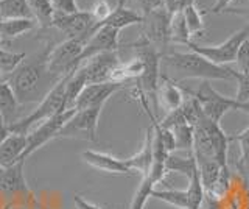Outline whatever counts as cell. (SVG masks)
I'll use <instances>...</instances> for the list:
<instances>
[{
    "instance_id": "2",
    "label": "cell",
    "mask_w": 249,
    "mask_h": 209,
    "mask_svg": "<svg viewBox=\"0 0 249 209\" xmlns=\"http://www.w3.org/2000/svg\"><path fill=\"white\" fill-rule=\"evenodd\" d=\"M163 75L173 81L179 83L187 78H199V80H235L237 71H232L228 66H218L207 58L201 57L196 52L182 53V52H170L162 55Z\"/></svg>"
},
{
    "instance_id": "18",
    "label": "cell",
    "mask_w": 249,
    "mask_h": 209,
    "mask_svg": "<svg viewBox=\"0 0 249 209\" xmlns=\"http://www.w3.org/2000/svg\"><path fill=\"white\" fill-rule=\"evenodd\" d=\"M27 145V136L10 134L0 144V169H6L19 162Z\"/></svg>"
},
{
    "instance_id": "23",
    "label": "cell",
    "mask_w": 249,
    "mask_h": 209,
    "mask_svg": "<svg viewBox=\"0 0 249 209\" xmlns=\"http://www.w3.org/2000/svg\"><path fill=\"white\" fill-rule=\"evenodd\" d=\"M11 19H35L27 0H0V20Z\"/></svg>"
},
{
    "instance_id": "10",
    "label": "cell",
    "mask_w": 249,
    "mask_h": 209,
    "mask_svg": "<svg viewBox=\"0 0 249 209\" xmlns=\"http://www.w3.org/2000/svg\"><path fill=\"white\" fill-rule=\"evenodd\" d=\"M95 25H97V22L92 19L89 10L88 11L80 10L73 14L54 11L52 22H50V27L56 28L58 32L66 35L67 39L84 36V35H92L95 32Z\"/></svg>"
},
{
    "instance_id": "1",
    "label": "cell",
    "mask_w": 249,
    "mask_h": 209,
    "mask_svg": "<svg viewBox=\"0 0 249 209\" xmlns=\"http://www.w3.org/2000/svg\"><path fill=\"white\" fill-rule=\"evenodd\" d=\"M50 49L52 45H47L33 57H27L8 76L6 81L10 83L20 105L41 103L59 81L47 66Z\"/></svg>"
},
{
    "instance_id": "47",
    "label": "cell",
    "mask_w": 249,
    "mask_h": 209,
    "mask_svg": "<svg viewBox=\"0 0 249 209\" xmlns=\"http://www.w3.org/2000/svg\"><path fill=\"white\" fill-rule=\"evenodd\" d=\"M10 134H11L10 130H8V127L5 125V123H0V144H2Z\"/></svg>"
},
{
    "instance_id": "41",
    "label": "cell",
    "mask_w": 249,
    "mask_h": 209,
    "mask_svg": "<svg viewBox=\"0 0 249 209\" xmlns=\"http://www.w3.org/2000/svg\"><path fill=\"white\" fill-rule=\"evenodd\" d=\"M231 141H237L241 150V158L249 156V127L245 128L243 131H240L235 136L231 137Z\"/></svg>"
},
{
    "instance_id": "7",
    "label": "cell",
    "mask_w": 249,
    "mask_h": 209,
    "mask_svg": "<svg viewBox=\"0 0 249 209\" xmlns=\"http://www.w3.org/2000/svg\"><path fill=\"white\" fill-rule=\"evenodd\" d=\"M75 111L76 110L62 111V113L54 115V117L45 120L42 123H39L37 127H35L33 130H31L30 133L27 134V145H25V150H23L19 161L25 162L30 154H33L36 150L41 149V147H44L45 144H49L50 141H53V139H56L61 128L66 125V122L72 117Z\"/></svg>"
},
{
    "instance_id": "33",
    "label": "cell",
    "mask_w": 249,
    "mask_h": 209,
    "mask_svg": "<svg viewBox=\"0 0 249 209\" xmlns=\"http://www.w3.org/2000/svg\"><path fill=\"white\" fill-rule=\"evenodd\" d=\"M187 97H189V98L184 100V103L181 106V113L184 115L185 122L189 123V125L195 127L202 117H204V111H202L199 102L193 95L187 94Z\"/></svg>"
},
{
    "instance_id": "12",
    "label": "cell",
    "mask_w": 249,
    "mask_h": 209,
    "mask_svg": "<svg viewBox=\"0 0 249 209\" xmlns=\"http://www.w3.org/2000/svg\"><path fill=\"white\" fill-rule=\"evenodd\" d=\"M122 63L117 52H105L89 58L81 64L83 71L86 74L88 84L106 83L111 78V74L114 69Z\"/></svg>"
},
{
    "instance_id": "34",
    "label": "cell",
    "mask_w": 249,
    "mask_h": 209,
    "mask_svg": "<svg viewBox=\"0 0 249 209\" xmlns=\"http://www.w3.org/2000/svg\"><path fill=\"white\" fill-rule=\"evenodd\" d=\"M231 189H232V173L229 172V167L224 166L221 167L220 175H218L215 184L212 186V189H210V193L223 200L229 195Z\"/></svg>"
},
{
    "instance_id": "15",
    "label": "cell",
    "mask_w": 249,
    "mask_h": 209,
    "mask_svg": "<svg viewBox=\"0 0 249 209\" xmlns=\"http://www.w3.org/2000/svg\"><path fill=\"white\" fill-rule=\"evenodd\" d=\"M81 158L86 164H89L90 167L101 170L106 173H114V175H128L132 173L129 167L126 166V161L119 159L107 154L103 152H95V150H86L81 153Z\"/></svg>"
},
{
    "instance_id": "25",
    "label": "cell",
    "mask_w": 249,
    "mask_h": 209,
    "mask_svg": "<svg viewBox=\"0 0 249 209\" xmlns=\"http://www.w3.org/2000/svg\"><path fill=\"white\" fill-rule=\"evenodd\" d=\"M196 169H198V162L193 152H190V154L187 158H179V156H175V154H168L165 159V172L182 173L189 178V180Z\"/></svg>"
},
{
    "instance_id": "46",
    "label": "cell",
    "mask_w": 249,
    "mask_h": 209,
    "mask_svg": "<svg viewBox=\"0 0 249 209\" xmlns=\"http://www.w3.org/2000/svg\"><path fill=\"white\" fill-rule=\"evenodd\" d=\"M232 2L233 0H215V3L212 5V8L209 10V13H213V14L224 13V10L228 8V6H231Z\"/></svg>"
},
{
    "instance_id": "24",
    "label": "cell",
    "mask_w": 249,
    "mask_h": 209,
    "mask_svg": "<svg viewBox=\"0 0 249 209\" xmlns=\"http://www.w3.org/2000/svg\"><path fill=\"white\" fill-rule=\"evenodd\" d=\"M196 162H198V172H199L202 188H204L206 192H210L212 186L216 181L218 175H220L221 167H224V166H220L215 159L201 158V156H196Z\"/></svg>"
},
{
    "instance_id": "22",
    "label": "cell",
    "mask_w": 249,
    "mask_h": 209,
    "mask_svg": "<svg viewBox=\"0 0 249 209\" xmlns=\"http://www.w3.org/2000/svg\"><path fill=\"white\" fill-rule=\"evenodd\" d=\"M37 27V20L35 19H11V20H0V35L3 42L16 39L31 30Z\"/></svg>"
},
{
    "instance_id": "16",
    "label": "cell",
    "mask_w": 249,
    "mask_h": 209,
    "mask_svg": "<svg viewBox=\"0 0 249 209\" xmlns=\"http://www.w3.org/2000/svg\"><path fill=\"white\" fill-rule=\"evenodd\" d=\"M158 98L167 113L179 110L185 100V92L176 81L160 74V81L158 86Z\"/></svg>"
},
{
    "instance_id": "44",
    "label": "cell",
    "mask_w": 249,
    "mask_h": 209,
    "mask_svg": "<svg viewBox=\"0 0 249 209\" xmlns=\"http://www.w3.org/2000/svg\"><path fill=\"white\" fill-rule=\"evenodd\" d=\"M73 203H75L76 209H101L100 206L90 203V201H88V200H84L81 195H78V193L73 195Z\"/></svg>"
},
{
    "instance_id": "45",
    "label": "cell",
    "mask_w": 249,
    "mask_h": 209,
    "mask_svg": "<svg viewBox=\"0 0 249 209\" xmlns=\"http://www.w3.org/2000/svg\"><path fill=\"white\" fill-rule=\"evenodd\" d=\"M237 167H238V173L241 175V178L246 180V181H249V156L240 158Z\"/></svg>"
},
{
    "instance_id": "40",
    "label": "cell",
    "mask_w": 249,
    "mask_h": 209,
    "mask_svg": "<svg viewBox=\"0 0 249 209\" xmlns=\"http://www.w3.org/2000/svg\"><path fill=\"white\" fill-rule=\"evenodd\" d=\"M235 63L240 67V72H249V39L241 44Z\"/></svg>"
},
{
    "instance_id": "28",
    "label": "cell",
    "mask_w": 249,
    "mask_h": 209,
    "mask_svg": "<svg viewBox=\"0 0 249 209\" xmlns=\"http://www.w3.org/2000/svg\"><path fill=\"white\" fill-rule=\"evenodd\" d=\"M31 13L35 19L37 20V25L41 27H50V22L53 18V5L52 0H27Z\"/></svg>"
},
{
    "instance_id": "5",
    "label": "cell",
    "mask_w": 249,
    "mask_h": 209,
    "mask_svg": "<svg viewBox=\"0 0 249 209\" xmlns=\"http://www.w3.org/2000/svg\"><path fill=\"white\" fill-rule=\"evenodd\" d=\"M184 92L196 98L202 108V111H204V115L209 120H212L215 123H220L221 119L229 111H238V108H240V103L235 98L220 94V92L210 84L209 80H201V84L196 91L184 89Z\"/></svg>"
},
{
    "instance_id": "42",
    "label": "cell",
    "mask_w": 249,
    "mask_h": 209,
    "mask_svg": "<svg viewBox=\"0 0 249 209\" xmlns=\"http://www.w3.org/2000/svg\"><path fill=\"white\" fill-rule=\"evenodd\" d=\"M224 13L238 14V16L249 18V0H237L235 5H231L224 10Z\"/></svg>"
},
{
    "instance_id": "48",
    "label": "cell",
    "mask_w": 249,
    "mask_h": 209,
    "mask_svg": "<svg viewBox=\"0 0 249 209\" xmlns=\"http://www.w3.org/2000/svg\"><path fill=\"white\" fill-rule=\"evenodd\" d=\"M245 184H246V190H245V209H249V181L245 180Z\"/></svg>"
},
{
    "instance_id": "27",
    "label": "cell",
    "mask_w": 249,
    "mask_h": 209,
    "mask_svg": "<svg viewBox=\"0 0 249 209\" xmlns=\"http://www.w3.org/2000/svg\"><path fill=\"white\" fill-rule=\"evenodd\" d=\"M190 39H192V35L189 32V28H187L182 13L173 14V16H171V22H170V42L189 45L192 42Z\"/></svg>"
},
{
    "instance_id": "32",
    "label": "cell",
    "mask_w": 249,
    "mask_h": 209,
    "mask_svg": "<svg viewBox=\"0 0 249 209\" xmlns=\"http://www.w3.org/2000/svg\"><path fill=\"white\" fill-rule=\"evenodd\" d=\"M175 134V142H176V150L182 149V150H189L193 152V145H195V131L193 127L189 123H181V125H176L171 128Z\"/></svg>"
},
{
    "instance_id": "8",
    "label": "cell",
    "mask_w": 249,
    "mask_h": 209,
    "mask_svg": "<svg viewBox=\"0 0 249 209\" xmlns=\"http://www.w3.org/2000/svg\"><path fill=\"white\" fill-rule=\"evenodd\" d=\"M170 22L171 14L160 6L148 14H143L142 20V38L158 49L162 55L170 44Z\"/></svg>"
},
{
    "instance_id": "50",
    "label": "cell",
    "mask_w": 249,
    "mask_h": 209,
    "mask_svg": "<svg viewBox=\"0 0 249 209\" xmlns=\"http://www.w3.org/2000/svg\"><path fill=\"white\" fill-rule=\"evenodd\" d=\"M2 209H13V203H8V205H5Z\"/></svg>"
},
{
    "instance_id": "39",
    "label": "cell",
    "mask_w": 249,
    "mask_h": 209,
    "mask_svg": "<svg viewBox=\"0 0 249 209\" xmlns=\"http://www.w3.org/2000/svg\"><path fill=\"white\" fill-rule=\"evenodd\" d=\"M52 5L54 11L66 13V14H73L80 11L76 5V0H52Z\"/></svg>"
},
{
    "instance_id": "20",
    "label": "cell",
    "mask_w": 249,
    "mask_h": 209,
    "mask_svg": "<svg viewBox=\"0 0 249 209\" xmlns=\"http://www.w3.org/2000/svg\"><path fill=\"white\" fill-rule=\"evenodd\" d=\"M124 161H126V166L129 167L132 173L137 172L142 176H145L150 172V169L153 166V125L146 131V137L142 150Z\"/></svg>"
},
{
    "instance_id": "13",
    "label": "cell",
    "mask_w": 249,
    "mask_h": 209,
    "mask_svg": "<svg viewBox=\"0 0 249 209\" xmlns=\"http://www.w3.org/2000/svg\"><path fill=\"white\" fill-rule=\"evenodd\" d=\"M123 84L106 81L97 84H86L75 103V110H88V108H103V105L111 98L115 92H119Z\"/></svg>"
},
{
    "instance_id": "43",
    "label": "cell",
    "mask_w": 249,
    "mask_h": 209,
    "mask_svg": "<svg viewBox=\"0 0 249 209\" xmlns=\"http://www.w3.org/2000/svg\"><path fill=\"white\" fill-rule=\"evenodd\" d=\"M136 2L139 5L140 11H142V16L163 6V0H136Z\"/></svg>"
},
{
    "instance_id": "37",
    "label": "cell",
    "mask_w": 249,
    "mask_h": 209,
    "mask_svg": "<svg viewBox=\"0 0 249 209\" xmlns=\"http://www.w3.org/2000/svg\"><path fill=\"white\" fill-rule=\"evenodd\" d=\"M112 11V6L109 5L107 0H97V2H93V5L90 6V16L92 19L97 22V25L101 24V22H105L107 18H109V14H111Z\"/></svg>"
},
{
    "instance_id": "35",
    "label": "cell",
    "mask_w": 249,
    "mask_h": 209,
    "mask_svg": "<svg viewBox=\"0 0 249 209\" xmlns=\"http://www.w3.org/2000/svg\"><path fill=\"white\" fill-rule=\"evenodd\" d=\"M25 58H27V53H14V52H8L3 47H0V72L11 74Z\"/></svg>"
},
{
    "instance_id": "6",
    "label": "cell",
    "mask_w": 249,
    "mask_h": 209,
    "mask_svg": "<svg viewBox=\"0 0 249 209\" xmlns=\"http://www.w3.org/2000/svg\"><path fill=\"white\" fill-rule=\"evenodd\" d=\"M246 39H249V24L245 25L241 30H238V32H235L224 42L218 44V45H198V44L190 42L187 47H189L192 52L199 53L201 57L207 58L209 61H212V63H215L218 66H226L229 63H235L241 44H243Z\"/></svg>"
},
{
    "instance_id": "19",
    "label": "cell",
    "mask_w": 249,
    "mask_h": 209,
    "mask_svg": "<svg viewBox=\"0 0 249 209\" xmlns=\"http://www.w3.org/2000/svg\"><path fill=\"white\" fill-rule=\"evenodd\" d=\"M19 100L16 97L13 88L6 80L0 81V113L6 127H11L13 123L19 120Z\"/></svg>"
},
{
    "instance_id": "49",
    "label": "cell",
    "mask_w": 249,
    "mask_h": 209,
    "mask_svg": "<svg viewBox=\"0 0 249 209\" xmlns=\"http://www.w3.org/2000/svg\"><path fill=\"white\" fill-rule=\"evenodd\" d=\"M238 111H243V113H246L249 115V102L248 103H241L240 108H238Z\"/></svg>"
},
{
    "instance_id": "51",
    "label": "cell",
    "mask_w": 249,
    "mask_h": 209,
    "mask_svg": "<svg viewBox=\"0 0 249 209\" xmlns=\"http://www.w3.org/2000/svg\"><path fill=\"white\" fill-rule=\"evenodd\" d=\"M0 123H5L3 122V117H2V113H0Z\"/></svg>"
},
{
    "instance_id": "4",
    "label": "cell",
    "mask_w": 249,
    "mask_h": 209,
    "mask_svg": "<svg viewBox=\"0 0 249 209\" xmlns=\"http://www.w3.org/2000/svg\"><path fill=\"white\" fill-rule=\"evenodd\" d=\"M90 36L92 35H84L66 39L50 49L47 66L58 80L64 78L66 75L72 74L75 69L80 67V57Z\"/></svg>"
},
{
    "instance_id": "38",
    "label": "cell",
    "mask_w": 249,
    "mask_h": 209,
    "mask_svg": "<svg viewBox=\"0 0 249 209\" xmlns=\"http://www.w3.org/2000/svg\"><path fill=\"white\" fill-rule=\"evenodd\" d=\"M196 0H163V8H165L171 16L176 13H182L189 5H193Z\"/></svg>"
},
{
    "instance_id": "21",
    "label": "cell",
    "mask_w": 249,
    "mask_h": 209,
    "mask_svg": "<svg viewBox=\"0 0 249 209\" xmlns=\"http://www.w3.org/2000/svg\"><path fill=\"white\" fill-rule=\"evenodd\" d=\"M88 80H86V74L83 71V67L80 66L72 74L67 75V83H66V111L75 110V103L78 97H80L81 91L86 88Z\"/></svg>"
},
{
    "instance_id": "9",
    "label": "cell",
    "mask_w": 249,
    "mask_h": 209,
    "mask_svg": "<svg viewBox=\"0 0 249 209\" xmlns=\"http://www.w3.org/2000/svg\"><path fill=\"white\" fill-rule=\"evenodd\" d=\"M103 108H88V110L75 111L66 125L61 128L58 137H78L86 141H97V128L100 114Z\"/></svg>"
},
{
    "instance_id": "3",
    "label": "cell",
    "mask_w": 249,
    "mask_h": 209,
    "mask_svg": "<svg viewBox=\"0 0 249 209\" xmlns=\"http://www.w3.org/2000/svg\"><path fill=\"white\" fill-rule=\"evenodd\" d=\"M66 83H67V75L54 84V88L44 97V100L37 105V108L33 113L28 114L27 117L19 119L16 123H13L11 127H8L10 133L27 136L31 130L39 125V123L54 117V115L62 111H66V108H64V105H66Z\"/></svg>"
},
{
    "instance_id": "36",
    "label": "cell",
    "mask_w": 249,
    "mask_h": 209,
    "mask_svg": "<svg viewBox=\"0 0 249 209\" xmlns=\"http://www.w3.org/2000/svg\"><path fill=\"white\" fill-rule=\"evenodd\" d=\"M235 81H237V95L235 100L241 103L249 102V72H238L235 74Z\"/></svg>"
},
{
    "instance_id": "31",
    "label": "cell",
    "mask_w": 249,
    "mask_h": 209,
    "mask_svg": "<svg viewBox=\"0 0 249 209\" xmlns=\"http://www.w3.org/2000/svg\"><path fill=\"white\" fill-rule=\"evenodd\" d=\"M158 184L150 175L142 176V181H140V186L136 190V195L131 201V208L129 209H145V205L148 198L151 197V192L154 190V186Z\"/></svg>"
},
{
    "instance_id": "17",
    "label": "cell",
    "mask_w": 249,
    "mask_h": 209,
    "mask_svg": "<svg viewBox=\"0 0 249 209\" xmlns=\"http://www.w3.org/2000/svg\"><path fill=\"white\" fill-rule=\"evenodd\" d=\"M124 2L126 0H119V3L115 5V8H112L111 14H109V18L98 24L97 27L100 25H107V27H112L115 30H123L126 27H131V25H137V24H142L143 20V16L140 13H137L136 10L132 8H126L124 6Z\"/></svg>"
},
{
    "instance_id": "30",
    "label": "cell",
    "mask_w": 249,
    "mask_h": 209,
    "mask_svg": "<svg viewBox=\"0 0 249 209\" xmlns=\"http://www.w3.org/2000/svg\"><path fill=\"white\" fill-rule=\"evenodd\" d=\"M182 16L185 19L187 28H189L192 38L206 32V24H204V20H202V13L198 10V6L195 3L187 6L182 11Z\"/></svg>"
},
{
    "instance_id": "11",
    "label": "cell",
    "mask_w": 249,
    "mask_h": 209,
    "mask_svg": "<svg viewBox=\"0 0 249 209\" xmlns=\"http://www.w3.org/2000/svg\"><path fill=\"white\" fill-rule=\"evenodd\" d=\"M119 36H120V32L112 27L95 25V32L89 38V41L86 44V47L80 57V66L84 61H88L89 58L95 55H100V53L117 52V49H119Z\"/></svg>"
},
{
    "instance_id": "52",
    "label": "cell",
    "mask_w": 249,
    "mask_h": 209,
    "mask_svg": "<svg viewBox=\"0 0 249 209\" xmlns=\"http://www.w3.org/2000/svg\"><path fill=\"white\" fill-rule=\"evenodd\" d=\"M2 44H3V39H2V35H0V47H2Z\"/></svg>"
},
{
    "instance_id": "26",
    "label": "cell",
    "mask_w": 249,
    "mask_h": 209,
    "mask_svg": "<svg viewBox=\"0 0 249 209\" xmlns=\"http://www.w3.org/2000/svg\"><path fill=\"white\" fill-rule=\"evenodd\" d=\"M206 197V190L202 188L201 178L198 169L195 170L193 175L189 180V188H187V206L185 209H201L202 208V201Z\"/></svg>"
},
{
    "instance_id": "29",
    "label": "cell",
    "mask_w": 249,
    "mask_h": 209,
    "mask_svg": "<svg viewBox=\"0 0 249 209\" xmlns=\"http://www.w3.org/2000/svg\"><path fill=\"white\" fill-rule=\"evenodd\" d=\"M151 197L156 200H160L167 205L175 206L178 209H185V206H187V189L185 190H179V189L158 190V189H154L151 192Z\"/></svg>"
},
{
    "instance_id": "14",
    "label": "cell",
    "mask_w": 249,
    "mask_h": 209,
    "mask_svg": "<svg viewBox=\"0 0 249 209\" xmlns=\"http://www.w3.org/2000/svg\"><path fill=\"white\" fill-rule=\"evenodd\" d=\"M23 164L25 162L19 161L11 167L0 169V192L11 197L30 195V188L25 180V173H23Z\"/></svg>"
}]
</instances>
